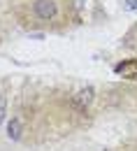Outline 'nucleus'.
Instances as JSON below:
<instances>
[{
	"label": "nucleus",
	"mask_w": 137,
	"mask_h": 151,
	"mask_svg": "<svg viewBox=\"0 0 137 151\" xmlns=\"http://www.w3.org/2000/svg\"><path fill=\"white\" fill-rule=\"evenodd\" d=\"M70 0H16V17L30 28H58L67 23Z\"/></svg>",
	"instance_id": "nucleus-1"
}]
</instances>
